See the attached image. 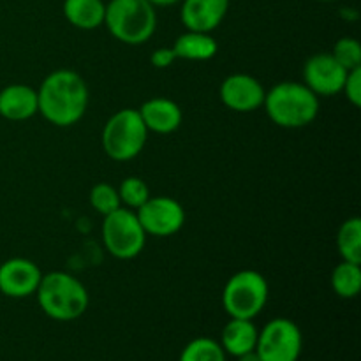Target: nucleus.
<instances>
[{"label":"nucleus","mask_w":361,"mask_h":361,"mask_svg":"<svg viewBox=\"0 0 361 361\" xmlns=\"http://www.w3.org/2000/svg\"><path fill=\"white\" fill-rule=\"evenodd\" d=\"M37 108L51 126L71 127L80 122L88 108V87L71 69H56L42 80L37 90Z\"/></svg>","instance_id":"1"},{"label":"nucleus","mask_w":361,"mask_h":361,"mask_svg":"<svg viewBox=\"0 0 361 361\" xmlns=\"http://www.w3.org/2000/svg\"><path fill=\"white\" fill-rule=\"evenodd\" d=\"M263 108L275 126L302 129L319 115V97L303 81H281L267 90Z\"/></svg>","instance_id":"2"},{"label":"nucleus","mask_w":361,"mask_h":361,"mask_svg":"<svg viewBox=\"0 0 361 361\" xmlns=\"http://www.w3.org/2000/svg\"><path fill=\"white\" fill-rule=\"evenodd\" d=\"M37 295L39 307L53 321L69 323L76 321L87 312L88 291L76 277L66 271H49L42 274Z\"/></svg>","instance_id":"3"},{"label":"nucleus","mask_w":361,"mask_h":361,"mask_svg":"<svg viewBox=\"0 0 361 361\" xmlns=\"http://www.w3.org/2000/svg\"><path fill=\"white\" fill-rule=\"evenodd\" d=\"M104 27L122 44L141 46L157 30V11L148 0H109Z\"/></svg>","instance_id":"4"},{"label":"nucleus","mask_w":361,"mask_h":361,"mask_svg":"<svg viewBox=\"0 0 361 361\" xmlns=\"http://www.w3.org/2000/svg\"><path fill=\"white\" fill-rule=\"evenodd\" d=\"M148 134L150 133L145 127L140 111L134 108H123L111 115L102 127V150L111 161H133L143 152Z\"/></svg>","instance_id":"5"},{"label":"nucleus","mask_w":361,"mask_h":361,"mask_svg":"<svg viewBox=\"0 0 361 361\" xmlns=\"http://www.w3.org/2000/svg\"><path fill=\"white\" fill-rule=\"evenodd\" d=\"M270 288L263 274L240 270L228 279L222 289V307L229 317L254 319L267 307Z\"/></svg>","instance_id":"6"},{"label":"nucleus","mask_w":361,"mask_h":361,"mask_svg":"<svg viewBox=\"0 0 361 361\" xmlns=\"http://www.w3.org/2000/svg\"><path fill=\"white\" fill-rule=\"evenodd\" d=\"M101 236L106 250L113 257L129 261L140 256L148 235L145 233L136 212L122 207L113 214L104 215Z\"/></svg>","instance_id":"7"},{"label":"nucleus","mask_w":361,"mask_h":361,"mask_svg":"<svg viewBox=\"0 0 361 361\" xmlns=\"http://www.w3.org/2000/svg\"><path fill=\"white\" fill-rule=\"evenodd\" d=\"M302 349L303 335L298 324L288 317H275L259 330L254 351L261 361H298Z\"/></svg>","instance_id":"8"},{"label":"nucleus","mask_w":361,"mask_h":361,"mask_svg":"<svg viewBox=\"0 0 361 361\" xmlns=\"http://www.w3.org/2000/svg\"><path fill=\"white\" fill-rule=\"evenodd\" d=\"M145 233L157 238L173 236L185 224V210L169 196H150L136 210Z\"/></svg>","instance_id":"9"},{"label":"nucleus","mask_w":361,"mask_h":361,"mask_svg":"<svg viewBox=\"0 0 361 361\" xmlns=\"http://www.w3.org/2000/svg\"><path fill=\"white\" fill-rule=\"evenodd\" d=\"M348 73L331 53H316L303 66V83L317 97H331L342 92Z\"/></svg>","instance_id":"10"},{"label":"nucleus","mask_w":361,"mask_h":361,"mask_svg":"<svg viewBox=\"0 0 361 361\" xmlns=\"http://www.w3.org/2000/svg\"><path fill=\"white\" fill-rule=\"evenodd\" d=\"M219 95L222 104L231 111L252 113L263 108L267 90L257 78L245 73H235L224 78L219 88Z\"/></svg>","instance_id":"11"},{"label":"nucleus","mask_w":361,"mask_h":361,"mask_svg":"<svg viewBox=\"0 0 361 361\" xmlns=\"http://www.w3.org/2000/svg\"><path fill=\"white\" fill-rule=\"evenodd\" d=\"M41 279V268L25 257H13L0 264V293L9 298H27L35 295Z\"/></svg>","instance_id":"12"},{"label":"nucleus","mask_w":361,"mask_h":361,"mask_svg":"<svg viewBox=\"0 0 361 361\" xmlns=\"http://www.w3.org/2000/svg\"><path fill=\"white\" fill-rule=\"evenodd\" d=\"M180 20L187 30L212 34L224 21L229 0H182Z\"/></svg>","instance_id":"13"},{"label":"nucleus","mask_w":361,"mask_h":361,"mask_svg":"<svg viewBox=\"0 0 361 361\" xmlns=\"http://www.w3.org/2000/svg\"><path fill=\"white\" fill-rule=\"evenodd\" d=\"M137 111L148 133L171 134L182 126V108L173 99L152 97L145 101Z\"/></svg>","instance_id":"14"},{"label":"nucleus","mask_w":361,"mask_h":361,"mask_svg":"<svg viewBox=\"0 0 361 361\" xmlns=\"http://www.w3.org/2000/svg\"><path fill=\"white\" fill-rule=\"evenodd\" d=\"M39 113L37 90L30 85L13 83L0 90V116L9 122H25Z\"/></svg>","instance_id":"15"},{"label":"nucleus","mask_w":361,"mask_h":361,"mask_svg":"<svg viewBox=\"0 0 361 361\" xmlns=\"http://www.w3.org/2000/svg\"><path fill=\"white\" fill-rule=\"evenodd\" d=\"M257 334H259V330H257L256 324L252 323V319L231 317V319L226 323V326L222 328L221 342H219V344L224 349L226 355L238 358V356L256 349Z\"/></svg>","instance_id":"16"},{"label":"nucleus","mask_w":361,"mask_h":361,"mask_svg":"<svg viewBox=\"0 0 361 361\" xmlns=\"http://www.w3.org/2000/svg\"><path fill=\"white\" fill-rule=\"evenodd\" d=\"M173 51L176 59L192 60V62H207L212 60L219 51V44L212 34L207 32L187 30L175 39Z\"/></svg>","instance_id":"17"},{"label":"nucleus","mask_w":361,"mask_h":361,"mask_svg":"<svg viewBox=\"0 0 361 361\" xmlns=\"http://www.w3.org/2000/svg\"><path fill=\"white\" fill-rule=\"evenodd\" d=\"M63 16L80 30H95L104 25V0H63Z\"/></svg>","instance_id":"18"},{"label":"nucleus","mask_w":361,"mask_h":361,"mask_svg":"<svg viewBox=\"0 0 361 361\" xmlns=\"http://www.w3.org/2000/svg\"><path fill=\"white\" fill-rule=\"evenodd\" d=\"M337 247L342 261L361 264V219L349 217L337 233Z\"/></svg>","instance_id":"19"},{"label":"nucleus","mask_w":361,"mask_h":361,"mask_svg":"<svg viewBox=\"0 0 361 361\" xmlns=\"http://www.w3.org/2000/svg\"><path fill=\"white\" fill-rule=\"evenodd\" d=\"M331 288L341 298L351 300L360 295L361 289V267L358 263L342 261L331 274Z\"/></svg>","instance_id":"20"},{"label":"nucleus","mask_w":361,"mask_h":361,"mask_svg":"<svg viewBox=\"0 0 361 361\" xmlns=\"http://www.w3.org/2000/svg\"><path fill=\"white\" fill-rule=\"evenodd\" d=\"M226 356L228 355L217 341L197 337L182 349L178 361H226Z\"/></svg>","instance_id":"21"},{"label":"nucleus","mask_w":361,"mask_h":361,"mask_svg":"<svg viewBox=\"0 0 361 361\" xmlns=\"http://www.w3.org/2000/svg\"><path fill=\"white\" fill-rule=\"evenodd\" d=\"M116 190H118L122 207L134 212L152 196L150 187H148L147 182H145L143 178H140V176H127V178H123Z\"/></svg>","instance_id":"22"},{"label":"nucleus","mask_w":361,"mask_h":361,"mask_svg":"<svg viewBox=\"0 0 361 361\" xmlns=\"http://www.w3.org/2000/svg\"><path fill=\"white\" fill-rule=\"evenodd\" d=\"M88 200H90V204L95 208V212H99L102 217L113 214V212L118 210V208H122L118 190L104 182L95 183V185L92 187Z\"/></svg>","instance_id":"23"},{"label":"nucleus","mask_w":361,"mask_h":361,"mask_svg":"<svg viewBox=\"0 0 361 361\" xmlns=\"http://www.w3.org/2000/svg\"><path fill=\"white\" fill-rule=\"evenodd\" d=\"M334 59L344 67L345 71H353L356 67H361V44L355 37H342L335 42Z\"/></svg>","instance_id":"24"},{"label":"nucleus","mask_w":361,"mask_h":361,"mask_svg":"<svg viewBox=\"0 0 361 361\" xmlns=\"http://www.w3.org/2000/svg\"><path fill=\"white\" fill-rule=\"evenodd\" d=\"M344 95L348 97V101L351 102L355 108L361 106V67L349 71L348 76H345L344 88H342Z\"/></svg>","instance_id":"25"},{"label":"nucleus","mask_w":361,"mask_h":361,"mask_svg":"<svg viewBox=\"0 0 361 361\" xmlns=\"http://www.w3.org/2000/svg\"><path fill=\"white\" fill-rule=\"evenodd\" d=\"M176 60L175 51L173 48H157L152 51L150 62L155 69H168L169 66H173Z\"/></svg>","instance_id":"26"},{"label":"nucleus","mask_w":361,"mask_h":361,"mask_svg":"<svg viewBox=\"0 0 361 361\" xmlns=\"http://www.w3.org/2000/svg\"><path fill=\"white\" fill-rule=\"evenodd\" d=\"M148 2H150L154 7H171V6H176V4H180L182 0H148Z\"/></svg>","instance_id":"27"},{"label":"nucleus","mask_w":361,"mask_h":361,"mask_svg":"<svg viewBox=\"0 0 361 361\" xmlns=\"http://www.w3.org/2000/svg\"><path fill=\"white\" fill-rule=\"evenodd\" d=\"M236 360H238V361H261V360H259V356L256 355V351L245 353V355L238 356V358H236Z\"/></svg>","instance_id":"28"},{"label":"nucleus","mask_w":361,"mask_h":361,"mask_svg":"<svg viewBox=\"0 0 361 361\" xmlns=\"http://www.w3.org/2000/svg\"><path fill=\"white\" fill-rule=\"evenodd\" d=\"M316 2H335V0H316Z\"/></svg>","instance_id":"29"}]
</instances>
